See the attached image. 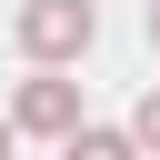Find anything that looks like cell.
<instances>
[{"label":"cell","mask_w":160,"mask_h":160,"mask_svg":"<svg viewBox=\"0 0 160 160\" xmlns=\"http://www.w3.org/2000/svg\"><path fill=\"white\" fill-rule=\"evenodd\" d=\"M130 140H140V150H160V90H140V110H130Z\"/></svg>","instance_id":"277c9868"},{"label":"cell","mask_w":160,"mask_h":160,"mask_svg":"<svg viewBox=\"0 0 160 160\" xmlns=\"http://www.w3.org/2000/svg\"><path fill=\"white\" fill-rule=\"evenodd\" d=\"M10 140H20V130H10V110H0V160H10Z\"/></svg>","instance_id":"5b68a950"},{"label":"cell","mask_w":160,"mask_h":160,"mask_svg":"<svg viewBox=\"0 0 160 160\" xmlns=\"http://www.w3.org/2000/svg\"><path fill=\"white\" fill-rule=\"evenodd\" d=\"M10 40H20V60H40V70H70V60L100 40V10H90V0H20Z\"/></svg>","instance_id":"6da1fadb"},{"label":"cell","mask_w":160,"mask_h":160,"mask_svg":"<svg viewBox=\"0 0 160 160\" xmlns=\"http://www.w3.org/2000/svg\"><path fill=\"white\" fill-rule=\"evenodd\" d=\"M150 50H160V0H150Z\"/></svg>","instance_id":"8992f818"},{"label":"cell","mask_w":160,"mask_h":160,"mask_svg":"<svg viewBox=\"0 0 160 160\" xmlns=\"http://www.w3.org/2000/svg\"><path fill=\"white\" fill-rule=\"evenodd\" d=\"M60 160H140V140H130V130H100V120H80V130L60 140Z\"/></svg>","instance_id":"3957f363"},{"label":"cell","mask_w":160,"mask_h":160,"mask_svg":"<svg viewBox=\"0 0 160 160\" xmlns=\"http://www.w3.org/2000/svg\"><path fill=\"white\" fill-rule=\"evenodd\" d=\"M10 130H30V140H70V130H80V80L30 60V80L10 90Z\"/></svg>","instance_id":"7a4b0ae2"}]
</instances>
